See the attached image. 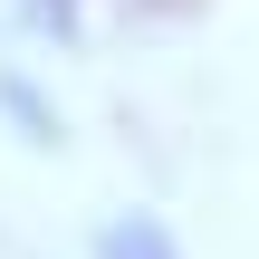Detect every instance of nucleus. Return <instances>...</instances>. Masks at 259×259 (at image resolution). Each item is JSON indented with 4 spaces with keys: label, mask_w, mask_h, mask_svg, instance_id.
I'll use <instances>...</instances> for the list:
<instances>
[{
    "label": "nucleus",
    "mask_w": 259,
    "mask_h": 259,
    "mask_svg": "<svg viewBox=\"0 0 259 259\" xmlns=\"http://www.w3.org/2000/svg\"><path fill=\"white\" fill-rule=\"evenodd\" d=\"M106 259H173V240H163V221H115Z\"/></svg>",
    "instance_id": "1"
}]
</instances>
